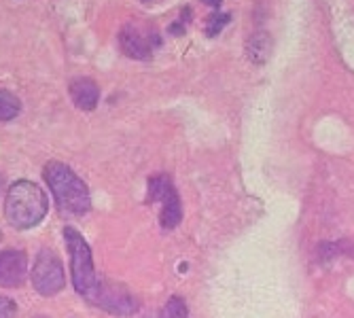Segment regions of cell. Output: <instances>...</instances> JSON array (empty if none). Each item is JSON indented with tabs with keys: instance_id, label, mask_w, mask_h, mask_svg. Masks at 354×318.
Segmentation results:
<instances>
[{
	"instance_id": "cell-12",
	"label": "cell",
	"mask_w": 354,
	"mask_h": 318,
	"mask_svg": "<svg viewBox=\"0 0 354 318\" xmlns=\"http://www.w3.org/2000/svg\"><path fill=\"white\" fill-rule=\"evenodd\" d=\"M21 111V102L15 93L0 89V121H11L19 115Z\"/></svg>"
},
{
	"instance_id": "cell-8",
	"label": "cell",
	"mask_w": 354,
	"mask_h": 318,
	"mask_svg": "<svg viewBox=\"0 0 354 318\" xmlns=\"http://www.w3.org/2000/svg\"><path fill=\"white\" fill-rule=\"evenodd\" d=\"M119 45L127 57L134 59H149L153 53V43L151 39L142 37L134 26H125L119 35Z\"/></svg>"
},
{
	"instance_id": "cell-3",
	"label": "cell",
	"mask_w": 354,
	"mask_h": 318,
	"mask_svg": "<svg viewBox=\"0 0 354 318\" xmlns=\"http://www.w3.org/2000/svg\"><path fill=\"white\" fill-rule=\"evenodd\" d=\"M64 240H66L68 254H71V278H73V284H75L77 293L89 301V297L95 293V289H98V284H100V278H98V274H95V268H93L89 244L85 242V238L75 227L64 230Z\"/></svg>"
},
{
	"instance_id": "cell-2",
	"label": "cell",
	"mask_w": 354,
	"mask_h": 318,
	"mask_svg": "<svg viewBox=\"0 0 354 318\" xmlns=\"http://www.w3.org/2000/svg\"><path fill=\"white\" fill-rule=\"evenodd\" d=\"M49 202L45 191L32 180H17L5 198V216L15 230H32L47 216Z\"/></svg>"
},
{
	"instance_id": "cell-17",
	"label": "cell",
	"mask_w": 354,
	"mask_h": 318,
	"mask_svg": "<svg viewBox=\"0 0 354 318\" xmlns=\"http://www.w3.org/2000/svg\"><path fill=\"white\" fill-rule=\"evenodd\" d=\"M39 318H45V316H39Z\"/></svg>"
},
{
	"instance_id": "cell-5",
	"label": "cell",
	"mask_w": 354,
	"mask_h": 318,
	"mask_svg": "<svg viewBox=\"0 0 354 318\" xmlns=\"http://www.w3.org/2000/svg\"><path fill=\"white\" fill-rule=\"evenodd\" d=\"M32 286L43 297H53L66 286V276H64V265L53 250H41L32 265Z\"/></svg>"
},
{
	"instance_id": "cell-6",
	"label": "cell",
	"mask_w": 354,
	"mask_h": 318,
	"mask_svg": "<svg viewBox=\"0 0 354 318\" xmlns=\"http://www.w3.org/2000/svg\"><path fill=\"white\" fill-rule=\"evenodd\" d=\"M89 303L98 306L115 316H130L140 310V301L134 293H130L121 284H113L106 280H100L98 289L89 297Z\"/></svg>"
},
{
	"instance_id": "cell-7",
	"label": "cell",
	"mask_w": 354,
	"mask_h": 318,
	"mask_svg": "<svg viewBox=\"0 0 354 318\" xmlns=\"http://www.w3.org/2000/svg\"><path fill=\"white\" fill-rule=\"evenodd\" d=\"M28 276V257L21 250H0V286L15 289Z\"/></svg>"
},
{
	"instance_id": "cell-4",
	"label": "cell",
	"mask_w": 354,
	"mask_h": 318,
	"mask_svg": "<svg viewBox=\"0 0 354 318\" xmlns=\"http://www.w3.org/2000/svg\"><path fill=\"white\" fill-rule=\"evenodd\" d=\"M147 202H159L162 212H159V225L166 232L178 227L183 221V204L178 198V191L168 174H155L149 178L147 185Z\"/></svg>"
},
{
	"instance_id": "cell-16",
	"label": "cell",
	"mask_w": 354,
	"mask_h": 318,
	"mask_svg": "<svg viewBox=\"0 0 354 318\" xmlns=\"http://www.w3.org/2000/svg\"><path fill=\"white\" fill-rule=\"evenodd\" d=\"M145 3H151V0H145Z\"/></svg>"
},
{
	"instance_id": "cell-9",
	"label": "cell",
	"mask_w": 354,
	"mask_h": 318,
	"mask_svg": "<svg viewBox=\"0 0 354 318\" xmlns=\"http://www.w3.org/2000/svg\"><path fill=\"white\" fill-rule=\"evenodd\" d=\"M68 91H71L73 102L81 111H93L100 102V87L95 85V81L87 79V77H79V79L71 81Z\"/></svg>"
},
{
	"instance_id": "cell-15",
	"label": "cell",
	"mask_w": 354,
	"mask_h": 318,
	"mask_svg": "<svg viewBox=\"0 0 354 318\" xmlns=\"http://www.w3.org/2000/svg\"><path fill=\"white\" fill-rule=\"evenodd\" d=\"M204 3H206L208 7H214V9H218V7H221V0H204Z\"/></svg>"
},
{
	"instance_id": "cell-18",
	"label": "cell",
	"mask_w": 354,
	"mask_h": 318,
	"mask_svg": "<svg viewBox=\"0 0 354 318\" xmlns=\"http://www.w3.org/2000/svg\"><path fill=\"white\" fill-rule=\"evenodd\" d=\"M0 238H3V234H0Z\"/></svg>"
},
{
	"instance_id": "cell-11",
	"label": "cell",
	"mask_w": 354,
	"mask_h": 318,
	"mask_svg": "<svg viewBox=\"0 0 354 318\" xmlns=\"http://www.w3.org/2000/svg\"><path fill=\"white\" fill-rule=\"evenodd\" d=\"M145 318H189V308L185 303V299L180 295H172L164 308L159 310V314L155 316H145Z\"/></svg>"
},
{
	"instance_id": "cell-10",
	"label": "cell",
	"mask_w": 354,
	"mask_h": 318,
	"mask_svg": "<svg viewBox=\"0 0 354 318\" xmlns=\"http://www.w3.org/2000/svg\"><path fill=\"white\" fill-rule=\"evenodd\" d=\"M272 55V37L268 32H254L246 41V57L252 64H266Z\"/></svg>"
},
{
	"instance_id": "cell-13",
	"label": "cell",
	"mask_w": 354,
	"mask_h": 318,
	"mask_svg": "<svg viewBox=\"0 0 354 318\" xmlns=\"http://www.w3.org/2000/svg\"><path fill=\"white\" fill-rule=\"evenodd\" d=\"M227 21H230V15L227 13H223V15H212L210 19H208V26H206V32H208V37H216L218 32L227 26Z\"/></svg>"
},
{
	"instance_id": "cell-1",
	"label": "cell",
	"mask_w": 354,
	"mask_h": 318,
	"mask_svg": "<svg viewBox=\"0 0 354 318\" xmlns=\"http://www.w3.org/2000/svg\"><path fill=\"white\" fill-rule=\"evenodd\" d=\"M43 176L62 214L81 216L91 210V196L87 185L66 164L49 162L43 170Z\"/></svg>"
},
{
	"instance_id": "cell-14",
	"label": "cell",
	"mask_w": 354,
	"mask_h": 318,
	"mask_svg": "<svg viewBox=\"0 0 354 318\" xmlns=\"http://www.w3.org/2000/svg\"><path fill=\"white\" fill-rule=\"evenodd\" d=\"M17 303L9 297H0V318H15Z\"/></svg>"
}]
</instances>
